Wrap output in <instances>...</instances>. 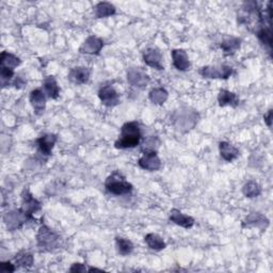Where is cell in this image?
Wrapping results in <instances>:
<instances>
[{
	"label": "cell",
	"mask_w": 273,
	"mask_h": 273,
	"mask_svg": "<svg viewBox=\"0 0 273 273\" xmlns=\"http://www.w3.org/2000/svg\"><path fill=\"white\" fill-rule=\"evenodd\" d=\"M269 225V220L262 213H251L243 221V227H256L264 231Z\"/></svg>",
	"instance_id": "14"
},
{
	"label": "cell",
	"mask_w": 273,
	"mask_h": 273,
	"mask_svg": "<svg viewBox=\"0 0 273 273\" xmlns=\"http://www.w3.org/2000/svg\"><path fill=\"white\" fill-rule=\"evenodd\" d=\"M242 192L247 197L252 198V197L258 196L262 193V188L256 182L251 181V182H248L246 185L243 186Z\"/></svg>",
	"instance_id": "28"
},
{
	"label": "cell",
	"mask_w": 273,
	"mask_h": 273,
	"mask_svg": "<svg viewBox=\"0 0 273 273\" xmlns=\"http://www.w3.org/2000/svg\"><path fill=\"white\" fill-rule=\"evenodd\" d=\"M98 96L102 105L107 107H115L120 104V95L112 86L102 87L98 92Z\"/></svg>",
	"instance_id": "9"
},
{
	"label": "cell",
	"mask_w": 273,
	"mask_h": 273,
	"mask_svg": "<svg viewBox=\"0 0 273 273\" xmlns=\"http://www.w3.org/2000/svg\"><path fill=\"white\" fill-rule=\"evenodd\" d=\"M29 218L27 217L26 213H24L20 209H18V210H12V211H9L8 213H5L4 222L9 231H15L23 226V224Z\"/></svg>",
	"instance_id": "8"
},
{
	"label": "cell",
	"mask_w": 273,
	"mask_h": 273,
	"mask_svg": "<svg viewBox=\"0 0 273 273\" xmlns=\"http://www.w3.org/2000/svg\"><path fill=\"white\" fill-rule=\"evenodd\" d=\"M201 75L210 79H227L233 75V69L227 65H209L201 70Z\"/></svg>",
	"instance_id": "5"
},
{
	"label": "cell",
	"mask_w": 273,
	"mask_h": 273,
	"mask_svg": "<svg viewBox=\"0 0 273 273\" xmlns=\"http://www.w3.org/2000/svg\"><path fill=\"white\" fill-rule=\"evenodd\" d=\"M56 142H57V137L51 134L44 135L36 140L40 153L45 155V156H48V155L51 154V151H53Z\"/></svg>",
	"instance_id": "16"
},
{
	"label": "cell",
	"mask_w": 273,
	"mask_h": 273,
	"mask_svg": "<svg viewBox=\"0 0 273 273\" xmlns=\"http://www.w3.org/2000/svg\"><path fill=\"white\" fill-rule=\"evenodd\" d=\"M19 64V58H17L15 55L3 51L1 56H0V70L14 72V69H16Z\"/></svg>",
	"instance_id": "19"
},
{
	"label": "cell",
	"mask_w": 273,
	"mask_h": 273,
	"mask_svg": "<svg viewBox=\"0 0 273 273\" xmlns=\"http://www.w3.org/2000/svg\"><path fill=\"white\" fill-rule=\"evenodd\" d=\"M71 272H86L87 269L83 264H74L70 269Z\"/></svg>",
	"instance_id": "30"
},
{
	"label": "cell",
	"mask_w": 273,
	"mask_h": 273,
	"mask_svg": "<svg viewBox=\"0 0 273 273\" xmlns=\"http://www.w3.org/2000/svg\"><path fill=\"white\" fill-rule=\"evenodd\" d=\"M1 271L2 272H14L15 268L11 263H2L1 264Z\"/></svg>",
	"instance_id": "31"
},
{
	"label": "cell",
	"mask_w": 273,
	"mask_h": 273,
	"mask_svg": "<svg viewBox=\"0 0 273 273\" xmlns=\"http://www.w3.org/2000/svg\"><path fill=\"white\" fill-rule=\"evenodd\" d=\"M220 155L225 161L231 162L239 156V151L228 142H220L219 144Z\"/></svg>",
	"instance_id": "20"
},
{
	"label": "cell",
	"mask_w": 273,
	"mask_h": 273,
	"mask_svg": "<svg viewBox=\"0 0 273 273\" xmlns=\"http://www.w3.org/2000/svg\"><path fill=\"white\" fill-rule=\"evenodd\" d=\"M218 101L221 107H225V106L236 107L239 104V99L237 95L227 90H221L219 92Z\"/></svg>",
	"instance_id": "21"
},
{
	"label": "cell",
	"mask_w": 273,
	"mask_h": 273,
	"mask_svg": "<svg viewBox=\"0 0 273 273\" xmlns=\"http://www.w3.org/2000/svg\"><path fill=\"white\" fill-rule=\"evenodd\" d=\"M44 89H45V92L50 98H58L60 90H59L57 81L53 76H47L44 79Z\"/></svg>",
	"instance_id": "23"
},
{
	"label": "cell",
	"mask_w": 273,
	"mask_h": 273,
	"mask_svg": "<svg viewBox=\"0 0 273 273\" xmlns=\"http://www.w3.org/2000/svg\"><path fill=\"white\" fill-rule=\"evenodd\" d=\"M41 208L42 204L38 200H35L28 189H25L23 192V205H21L20 210L26 213L29 219H32L34 213L41 210Z\"/></svg>",
	"instance_id": "7"
},
{
	"label": "cell",
	"mask_w": 273,
	"mask_h": 273,
	"mask_svg": "<svg viewBox=\"0 0 273 273\" xmlns=\"http://www.w3.org/2000/svg\"><path fill=\"white\" fill-rule=\"evenodd\" d=\"M30 102L36 114L42 113L46 107L45 94H44L41 90H39V89L33 90L30 93Z\"/></svg>",
	"instance_id": "18"
},
{
	"label": "cell",
	"mask_w": 273,
	"mask_h": 273,
	"mask_svg": "<svg viewBox=\"0 0 273 273\" xmlns=\"http://www.w3.org/2000/svg\"><path fill=\"white\" fill-rule=\"evenodd\" d=\"M240 45H241L240 39L231 36V38H227L221 43V48H222L224 55L231 56V55H234L236 51L240 48Z\"/></svg>",
	"instance_id": "22"
},
{
	"label": "cell",
	"mask_w": 273,
	"mask_h": 273,
	"mask_svg": "<svg viewBox=\"0 0 273 273\" xmlns=\"http://www.w3.org/2000/svg\"><path fill=\"white\" fill-rule=\"evenodd\" d=\"M198 122V113L192 109L181 108L175 110L171 115V123L173 126L182 132H186L195 127Z\"/></svg>",
	"instance_id": "1"
},
{
	"label": "cell",
	"mask_w": 273,
	"mask_h": 273,
	"mask_svg": "<svg viewBox=\"0 0 273 273\" xmlns=\"http://www.w3.org/2000/svg\"><path fill=\"white\" fill-rule=\"evenodd\" d=\"M115 6L110 2H99L95 6V14L98 18H104L115 14Z\"/></svg>",
	"instance_id": "24"
},
{
	"label": "cell",
	"mask_w": 273,
	"mask_h": 273,
	"mask_svg": "<svg viewBox=\"0 0 273 273\" xmlns=\"http://www.w3.org/2000/svg\"><path fill=\"white\" fill-rule=\"evenodd\" d=\"M172 59H173L174 66L179 71L185 72L189 70L190 61H189V57L185 50L174 49L172 51Z\"/></svg>",
	"instance_id": "13"
},
{
	"label": "cell",
	"mask_w": 273,
	"mask_h": 273,
	"mask_svg": "<svg viewBox=\"0 0 273 273\" xmlns=\"http://www.w3.org/2000/svg\"><path fill=\"white\" fill-rule=\"evenodd\" d=\"M106 189L114 195H125L132 191L131 183H129L125 177L119 172H114L110 175L105 182Z\"/></svg>",
	"instance_id": "3"
},
{
	"label": "cell",
	"mask_w": 273,
	"mask_h": 273,
	"mask_svg": "<svg viewBox=\"0 0 273 273\" xmlns=\"http://www.w3.org/2000/svg\"><path fill=\"white\" fill-rule=\"evenodd\" d=\"M170 220L176 225H180L183 228H191L194 225V219L189 216L183 215V213L177 209H172L170 211Z\"/></svg>",
	"instance_id": "15"
},
{
	"label": "cell",
	"mask_w": 273,
	"mask_h": 273,
	"mask_svg": "<svg viewBox=\"0 0 273 273\" xmlns=\"http://www.w3.org/2000/svg\"><path fill=\"white\" fill-rule=\"evenodd\" d=\"M141 140V130L137 122H128L123 125L121 136L115 142V147L120 150L132 149L139 144Z\"/></svg>",
	"instance_id": "2"
},
{
	"label": "cell",
	"mask_w": 273,
	"mask_h": 273,
	"mask_svg": "<svg viewBox=\"0 0 273 273\" xmlns=\"http://www.w3.org/2000/svg\"><path fill=\"white\" fill-rule=\"evenodd\" d=\"M36 240H38V246L45 250L51 251L60 247V237L50 230L46 225H42L36 235Z\"/></svg>",
	"instance_id": "4"
},
{
	"label": "cell",
	"mask_w": 273,
	"mask_h": 273,
	"mask_svg": "<svg viewBox=\"0 0 273 273\" xmlns=\"http://www.w3.org/2000/svg\"><path fill=\"white\" fill-rule=\"evenodd\" d=\"M127 81L132 87L144 89L150 84V77L142 69L132 68L127 71Z\"/></svg>",
	"instance_id": "6"
},
{
	"label": "cell",
	"mask_w": 273,
	"mask_h": 273,
	"mask_svg": "<svg viewBox=\"0 0 273 273\" xmlns=\"http://www.w3.org/2000/svg\"><path fill=\"white\" fill-rule=\"evenodd\" d=\"M144 62L156 70H164L162 64V55L157 48H147L143 54Z\"/></svg>",
	"instance_id": "11"
},
{
	"label": "cell",
	"mask_w": 273,
	"mask_h": 273,
	"mask_svg": "<svg viewBox=\"0 0 273 273\" xmlns=\"http://www.w3.org/2000/svg\"><path fill=\"white\" fill-rule=\"evenodd\" d=\"M69 79L76 85H85L90 79V71L84 66L75 68L70 72Z\"/></svg>",
	"instance_id": "17"
},
{
	"label": "cell",
	"mask_w": 273,
	"mask_h": 273,
	"mask_svg": "<svg viewBox=\"0 0 273 273\" xmlns=\"http://www.w3.org/2000/svg\"><path fill=\"white\" fill-rule=\"evenodd\" d=\"M104 47V42L97 36H89L80 47V53L88 55H97Z\"/></svg>",
	"instance_id": "12"
},
{
	"label": "cell",
	"mask_w": 273,
	"mask_h": 273,
	"mask_svg": "<svg viewBox=\"0 0 273 273\" xmlns=\"http://www.w3.org/2000/svg\"><path fill=\"white\" fill-rule=\"evenodd\" d=\"M139 166L147 171H157L161 167V161L156 152L146 151L139 159Z\"/></svg>",
	"instance_id": "10"
},
{
	"label": "cell",
	"mask_w": 273,
	"mask_h": 273,
	"mask_svg": "<svg viewBox=\"0 0 273 273\" xmlns=\"http://www.w3.org/2000/svg\"><path fill=\"white\" fill-rule=\"evenodd\" d=\"M169 97L168 92L162 88H156L150 92V99L155 105L165 104Z\"/></svg>",
	"instance_id": "26"
},
{
	"label": "cell",
	"mask_w": 273,
	"mask_h": 273,
	"mask_svg": "<svg viewBox=\"0 0 273 273\" xmlns=\"http://www.w3.org/2000/svg\"><path fill=\"white\" fill-rule=\"evenodd\" d=\"M115 246H116L117 252L123 256L129 255L132 251H134V245H132V242L125 238L117 237L115 240Z\"/></svg>",
	"instance_id": "27"
},
{
	"label": "cell",
	"mask_w": 273,
	"mask_h": 273,
	"mask_svg": "<svg viewBox=\"0 0 273 273\" xmlns=\"http://www.w3.org/2000/svg\"><path fill=\"white\" fill-rule=\"evenodd\" d=\"M264 119H265V123L268 125V127L271 128L272 127V110H269L268 113L265 114Z\"/></svg>",
	"instance_id": "32"
},
{
	"label": "cell",
	"mask_w": 273,
	"mask_h": 273,
	"mask_svg": "<svg viewBox=\"0 0 273 273\" xmlns=\"http://www.w3.org/2000/svg\"><path fill=\"white\" fill-rule=\"evenodd\" d=\"M16 265L23 268H29L33 265V256L28 252H20L15 257Z\"/></svg>",
	"instance_id": "29"
},
{
	"label": "cell",
	"mask_w": 273,
	"mask_h": 273,
	"mask_svg": "<svg viewBox=\"0 0 273 273\" xmlns=\"http://www.w3.org/2000/svg\"><path fill=\"white\" fill-rule=\"evenodd\" d=\"M145 242H146L147 246H149L152 250H155V251L164 250L167 247L164 239H162L160 236H158L157 234L146 235L145 236Z\"/></svg>",
	"instance_id": "25"
}]
</instances>
